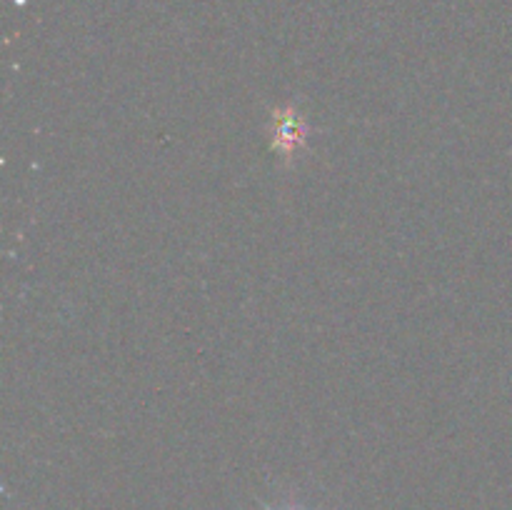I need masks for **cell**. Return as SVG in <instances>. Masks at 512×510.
Returning a JSON list of instances; mask_svg holds the SVG:
<instances>
[{
  "instance_id": "6da1fadb",
  "label": "cell",
  "mask_w": 512,
  "mask_h": 510,
  "mask_svg": "<svg viewBox=\"0 0 512 510\" xmlns=\"http://www.w3.org/2000/svg\"><path fill=\"white\" fill-rule=\"evenodd\" d=\"M310 135V123L293 103L273 110L270 118V150L283 163H293L300 150L305 148Z\"/></svg>"
},
{
  "instance_id": "7a4b0ae2",
  "label": "cell",
  "mask_w": 512,
  "mask_h": 510,
  "mask_svg": "<svg viewBox=\"0 0 512 510\" xmlns=\"http://www.w3.org/2000/svg\"><path fill=\"white\" fill-rule=\"evenodd\" d=\"M265 510H305L303 505H283V508H273V505H263Z\"/></svg>"
}]
</instances>
